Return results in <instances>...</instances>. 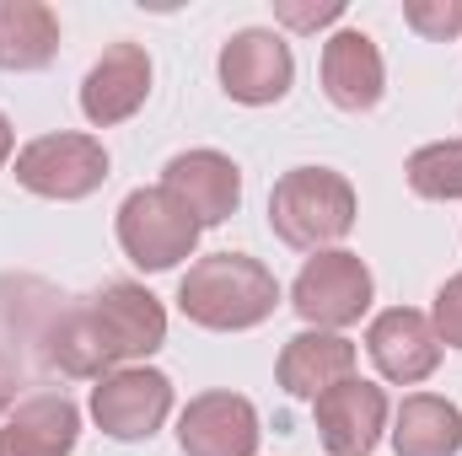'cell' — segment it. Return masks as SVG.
I'll return each instance as SVG.
<instances>
[{
  "mask_svg": "<svg viewBox=\"0 0 462 456\" xmlns=\"http://www.w3.org/2000/svg\"><path fill=\"white\" fill-rule=\"evenodd\" d=\"M355 226V188L334 167H296L269 194V231L296 252H328Z\"/></svg>",
  "mask_w": 462,
  "mask_h": 456,
  "instance_id": "cell-3",
  "label": "cell"
},
{
  "mask_svg": "<svg viewBox=\"0 0 462 456\" xmlns=\"http://www.w3.org/2000/svg\"><path fill=\"white\" fill-rule=\"evenodd\" d=\"M65 296L32 274H0V354H11L22 370H43V339Z\"/></svg>",
  "mask_w": 462,
  "mask_h": 456,
  "instance_id": "cell-14",
  "label": "cell"
},
{
  "mask_svg": "<svg viewBox=\"0 0 462 456\" xmlns=\"http://www.w3.org/2000/svg\"><path fill=\"white\" fill-rule=\"evenodd\" d=\"M430 328L447 349H462V274H452L441 290H436V306H430Z\"/></svg>",
  "mask_w": 462,
  "mask_h": 456,
  "instance_id": "cell-23",
  "label": "cell"
},
{
  "mask_svg": "<svg viewBox=\"0 0 462 456\" xmlns=\"http://www.w3.org/2000/svg\"><path fill=\"white\" fill-rule=\"evenodd\" d=\"M76 441H81V408L65 392H32L0 424V456H70Z\"/></svg>",
  "mask_w": 462,
  "mask_h": 456,
  "instance_id": "cell-16",
  "label": "cell"
},
{
  "mask_svg": "<svg viewBox=\"0 0 462 456\" xmlns=\"http://www.w3.org/2000/svg\"><path fill=\"white\" fill-rule=\"evenodd\" d=\"M312 414H318V441L328 456H371L387 430V392L349 376L323 397H312Z\"/></svg>",
  "mask_w": 462,
  "mask_h": 456,
  "instance_id": "cell-9",
  "label": "cell"
},
{
  "mask_svg": "<svg viewBox=\"0 0 462 456\" xmlns=\"http://www.w3.org/2000/svg\"><path fill=\"white\" fill-rule=\"evenodd\" d=\"M11 145H16V134H11V118L0 114V167H5V156H11Z\"/></svg>",
  "mask_w": 462,
  "mask_h": 456,
  "instance_id": "cell-25",
  "label": "cell"
},
{
  "mask_svg": "<svg viewBox=\"0 0 462 456\" xmlns=\"http://www.w3.org/2000/svg\"><path fill=\"white\" fill-rule=\"evenodd\" d=\"M274 16L291 32H318V27L345 16V0H274Z\"/></svg>",
  "mask_w": 462,
  "mask_h": 456,
  "instance_id": "cell-22",
  "label": "cell"
},
{
  "mask_svg": "<svg viewBox=\"0 0 462 456\" xmlns=\"http://www.w3.org/2000/svg\"><path fill=\"white\" fill-rule=\"evenodd\" d=\"M172 414V381L151 365H124L92 387V419L114 441H151Z\"/></svg>",
  "mask_w": 462,
  "mask_h": 456,
  "instance_id": "cell-7",
  "label": "cell"
},
{
  "mask_svg": "<svg viewBox=\"0 0 462 456\" xmlns=\"http://www.w3.org/2000/svg\"><path fill=\"white\" fill-rule=\"evenodd\" d=\"M151 97V54L140 43H108L103 59L87 70L81 81V114L97 129H114L124 118H134Z\"/></svg>",
  "mask_w": 462,
  "mask_h": 456,
  "instance_id": "cell-11",
  "label": "cell"
},
{
  "mask_svg": "<svg viewBox=\"0 0 462 456\" xmlns=\"http://www.w3.org/2000/svg\"><path fill=\"white\" fill-rule=\"evenodd\" d=\"M167 343V312L162 301L134 285L108 279L92 296H76L54 312L43 339V370H60L70 381H103L129 360H145Z\"/></svg>",
  "mask_w": 462,
  "mask_h": 456,
  "instance_id": "cell-1",
  "label": "cell"
},
{
  "mask_svg": "<svg viewBox=\"0 0 462 456\" xmlns=\"http://www.w3.org/2000/svg\"><path fill=\"white\" fill-rule=\"evenodd\" d=\"M296 81V59H291V43L269 27H242L231 32L226 49H221V87H226L231 103L242 108H269L291 92Z\"/></svg>",
  "mask_w": 462,
  "mask_h": 456,
  "instance_id": "cell-8",
  "label": "cell"
},
{
  "mask_svg": "<svg viewBox=\"0 0 462 456\" xmlns=\"http://www.w3.org/2000/svg\"><path fill=\"white\" fill-rule=\"evenodd\" d=\"M323 92L339 114H371L387 92V65L371 43V32L339 27L323 43Z\"/></svg>",
  "mask_w": 462,
  "mask_h": 456,
  "instance_id": "cell-15",
  "label": "cell"
},
{
  "mask_svg": "<svg viewBox=\"0 0 462 456\" xmlns=\"http://www.w3.org/2000/svg\"><path fill=\"white\" fill-rule=\"evenodd\" d=\"M60 54V16L43 0H0V70H43Z\"/></svg>",
  "mask_w": 462,
  "mask_h": 456,
  "instance_id": "cell-19",
  "label": "cell"
},
{
  "mask_svg": "<svg viewBox=\"0 0 462 456\" xmlns=\"http://www.w3.org/2000/svg\"><path fill=\"white\" fill-rule=\"evenodd\" d=\"M403 22L430 38V43H452L462 32V0H409L403 5Z\"/></svg>",
  "mask_w": 462,
  "mask_h": 456,
  "instance_id": "cell-21",
  "label": "cell"
},
{
  "mask_svg": "<svg viewBox=\"0 0 462 456\" xmlns=\"http://www.w3.org/2000/svg\"><path fill=\"white\" fill-rule=\"evenodd\" d=\"M183 456H253L258 451V408L242 392H205L178 419Z\"/></svg>",
  "mask_w": 462,
  "mask_h": 456,
  "instance_id": "cell-13",
  "label": "cell"
},
{
  "mask_svg": "<svg viewBox=\"0 0 462 456\" xmlns=\"http://www.w3.org/2000/svg\"><path fill=\"white\" fill-rule=\"evenodd\" d=\"M178 306L189 323H199L210 333H247L274 317L280 279L247 252H210V258L189 263V274L178 285Z\"/></svg>",
  "mask_w": 462,
  "mask_h": 456,
  "instance_id": "cell-2",
  "label": "cell"
},
{
  "mask_svg": "<svg viewBox=\"0 0 462 456\" xmlns=\"http://www.w3.org/2000/svg\"><path fill=\"white\" fill-rule=\"evenodd\" d=\"M393 451L398 456H457L462 451V408L452 397L414 392L403 397L393 419Z\"/></svg>",
  "mask_w": 462,
  "mask_h": 456,
  "instance_id": "cell-18",
  "label": "cell"
},
{
  "mask_svg": "<svg viewBox=\"0 0 462 456\" xmlns=\"http://www.w3.org/2000/svg\"><path fill=\"white\" fill-rule=\"evenodd\" d=\"M403 172H409V188H414L420 199H441V205L462 199V140L420 145Z\"/></svg>",
  "mask_w": 462,
  "mask_h": 456,
  "instance_id": "cell-20",
  "label": "cell"
},
{
  "mask_svg": "<svg viewBox=\"0 0 462 456\" xmlns=\"http://www.w3.org/2000/svg\"><path fill=\"white\" fill-rule=\"evenodd\" d=\"M22 381H27V370H22L11 354H0V419L16 408V392H22Z\"/></svg>",
  "mask_w": 462,
  "mask_h": 456,
  "instance_id": "cell-24",
  "label": "cell"
},
{
  "mask_svg": "<svg viewBox=\"0 0 462 456\" xmlns=\"http://www.w3.org/2000/svg\"><path fill=\"white\" fill-rule=\"evenodd\" d=\"M162 188L199 221V226H221L242 205V172L221 150H183L162 167Z\"/></svg>",
  "mask_w": 462,
  "mask_h": 456,
  "instance_id": "cell-10",
  "label": "cell"
},
{
  "mask_svg": "<svg viewBox=\"0 0 462 456\" xmlns=\"http://www.w3.org/2000/svg\"><path fill=\"white\" fill-rule=\"evenodd\" d=\"M365 354H371V365H376L387 381L414 387V381L436 376V365H441V339H436V328H430L425 312L393 306V312H382V317L365 328Z\"/></svg>",
  "mask_w": 462,
  "mask_h": 456,
  "instance_id": "cell-12",
  "label": "cell"
},
{
  "mask_svg": "<svg viewBox=\"0 0 462 456\" xmlns=\"http://www.w3.org/2000/svg\"><path fill=\"white\" fill-rule=\"evenodd\" d=\"M199 231L205 226L167 188H134L118 205V247L145 274H162V269H178L183 258H194Z\"/></svg>",
  "mask_w": 462,
  "mask_h": 456,
  "instance_id": "cell-4",
  "label": "cell"
},
{
  "mask_svg": "<svg viewBox=\"0 0 462 456\" xmlns=\"http://www.w3.org/2000/svg\"><path fill=\"white\" fill-rule=\"evenodd\" d=\"M280 387L291 397H323L328 387H339L355 376V343L345 333H323V328H307L280 349V365H274Z\"/></svg>",
  "mask_w": 462,
  "mask_h": 456,
  "instance_id": "cell-17",
  "label": "cell"
},
{
  "mask_svg": "<svg viewBox=\"0 0 462 456\" xmlns=\"http://www.w3.org/2000/svg\"><path fill=\"white\" fill-rule=\"evenodd\" d=\"M16 183L38 199H87L108 183V150L92 134H38L16 150Z\"/></svg>",
  "mask_w": 462,
  "mask_h": 456,
  "instance_id": "cell-5",
  "label": "cell"
},
{
  "mask_svg": "<svg viewBox=\"0 0 462 456\" xmlns=\"http://www.w3.org/2000/svg\"><path fill=\"white\" fill-rule=\"evenodd\" d=\"M371 269L360 263V252L345 247H328V252H312L291 285V306L301 312V323L323 328V333H339L349 323L365 317L371 306Z\"/></svg>",
  "mask_w": 462,
  "mask_h": 456,
  "instance_id": "cell-6",
  "label": "cell"
}]
</instances>
